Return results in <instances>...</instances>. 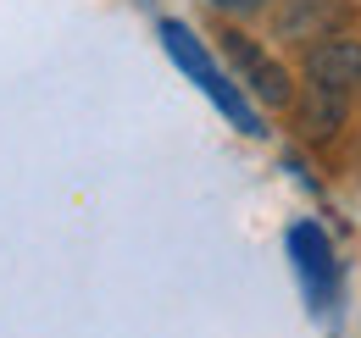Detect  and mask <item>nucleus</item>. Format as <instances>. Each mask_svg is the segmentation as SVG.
<instances>
[{
    "label": "nucleus",
    "mask_w": 361,
    "mask_h": 338,
    "mask_svg": "<svg viewBox=\"0 0 361 338\" xmlns=\"http://www.w3.org/2000/svg\"><path fill=\"white\" fill-rule=\"evenodd\" d=\"M161 44H167V56H173L183 73H189L195 84L206 89V100H212V106H217V111H223V117L239 127V133H250V139H262V133H267V127H262V117L250 111L245 89H239V84H233V78L223 73V67L206 56V44L195 39V28H189V23L167 17V23H161Z\"/></svg>",
    "instance_id": "f257e3e1"
},
{
    "label": "nucleus",
    "mask_w": 361,
    "mask_h": 338,
    "mask_svg": "<svg viewBox=\"0 0 361 338\" xmlns=\"http://www.w3.org/2000/svg\"><path fill=\"white\" fill-rule=\"evenodd\" d=\"M223 56L228 67H233V78L250 89L262 106H272V111H283L289 100H295V84H289V67H278L262 44L250 39V34H239V28H228L223 34Z\"/></svg>",
    "instance_id": "f03ea898"
},
{
    "label": "nucleus",
    "mask_w": 361,
    "mask_h": 338,
    "mask_svg": "<svg viewBox=\"0 0 361 338\" xmlns=\"http://www.w3.org/2000/svg\"><path fill=\"white\" fill-rule=\"evenodd\" d=\"M289 261H295V277L306 283V299L312 311H328V299L339 289V261H334V244L317 222H295L289 227Z\"/></svg>",
    "instance_id": "7ed1b4c3"
},
{
    "label": "nucleus",
    "mask_w": 361,
    "mask_h": 338,
    "mask_svg": "<svg viewBox=\"0 0 361 338\" xmlns=\"http://www.w3.org/2000/svg\"><path fill=\"white\" fill-rule=\"evenodd\" d=\"M306 84L350 94L361 84V39H317L306 50Z\"/></svg>",
    "instance_id": "20e7f679"
},
{
    "label": "nucleus",
    "mask_w": 361,
    "mask_h": 338,
    "mask_svg": "<svg viewBox=\"0 0 361 338\" xmlns=\"http://www.w3.org/2000/svg\"><path fill=\"white\" fill-rule=\"evenodd\" d=\"M339 123H345V94L306 84V133H312V139H328Z\"/></svg>",
    "instance_id": "39448f33"
},
{
    "label": "nucleus",
    "mask_w": 361,
    "mask_h": 338,
    "mask_svg": "<svg viewBox=\"0 0 361 338\" xmlns=\"http://www.w3.org/2000/svg\"><path fill=\"white\" fill-rule=\"evenodd\" d=\"M206 6H217L223 17H256V11H267L272 0H206Z\"/></svg>",
    "instance_id": "423d86ee"
}]
</instances>
